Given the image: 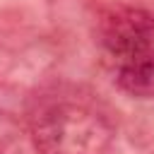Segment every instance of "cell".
<instances>
[{"label":"cell","mask_w":154,"mask_h":154,"mask_svg":"<svg viewBox=\"0 0 154 154\" xmlns=\"http://www.w3.org/2000/svg\"><path fill=\"white\" fill-rule=\"evenodd\" d=\"M116 82L135 99H154V53L118 63Z\"/></svg>","instance_id":"cell-3"},{"label":"cell","mask_w":154,"mask_h":154,"mask_svg":"<svg viewBox=\"0 0 154 154\" xmlns=\"http://www.w3.org/2000/svg\"><path fill=\"white\" fill-rule=\"evenodd\" d=\"M31 140L38 154H106L113 128L87 103L51 101L31 116Z\"/></svg>","instance_id":"cell-1"},{"label":"cell","mask_w":154,"mask_h":154,"mask_svg":"<svg viewBox=\"0 0 154 154\" xmlns=\"http://www.w3.org/2000/svg\"><path fill=\"white\" fill-rule=\"evenodd\" d=\"M101 43L118 60L154 53V12L144 7H118L101 22Z\"/></svg>","instance_id":"cell-2"}]
</instances>
